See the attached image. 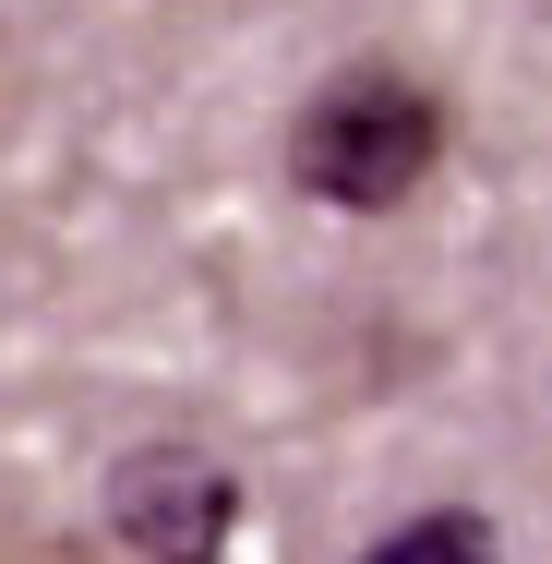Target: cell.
Instances as JSON below:
<instances>
[{
	"label": "cell",
	"mask_w": 552,
	"mask_h": 564,
	"mask_svg": "<svg viewBox=\"0 0 552 564\" xmlns=\"http://www.w3.org/2000/svg\"><path fill=\"white\" fill-rule=\"evenodd\" d=\"M444 144H456V109L409 61H336L325 85L289 109L277 156H289V193H313L336 217H385V205H409L444 169Z\"/></svg>",
	"instance_id": "cell-1"
},
{
	"label": "cell",
	"mask_w": 552,
	"mask_h": 564,
	"mask_svg": "<svg viewBox=\"0 0 552 564\" xmlns=\"http://www.w3.org/2000/svg\"><path fill=\"white\" fill-rule=\"evenodd\" d=\"M228 529H240V468L217 445H132L109 468V541L132 564H228Z\"/></svg>",
	"instance_id": "cell-2"
},
{
	"label": "cell",
	"mask_w": 552,
	"mask_h": 564,
	"mask_svg": "<svg viewBox=\"0 0 552 564\" xmlns=\"http://www.w3.org/2000/svg\"><path fill=\"white\" fill-rule=\"evenodd\" d=\"M348 564H505V541H493L480 505H421V517H397L372 553H348Z\"/></svg>",
	"instance_id": "cell-3"
}]
</instances>
